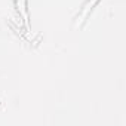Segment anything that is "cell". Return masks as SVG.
<instances>
[{
	"mask_svg": "<svg viewBox=\"0 0 126 126\" xmlns=\"http://www.w3.org/2000/svg\"><path fill=\"white\" fill-rule=\"evenodd\" d=\"M96 2L98 0H88V2L83 5V8H82V11H80V14L77 15V18H76V24H74V27L77 28V27H80L85 21H86V18L89 16V12L92 11V8L96 5Z\"/></svg>",
	"mask_w": 126,
	"mask_h": 126,
	"instance_id": "6da1fadb",
	"label": "cell"
},
{
	"mask_svg": "<svg viewBox=\"0 0 126 126\" xmlns=\"http://www.w3.org/2000/svg\"><path fill=\"white\" fill-rule=\"evenodd\" d=\"M14 3L18 9V12L21 14L22 19H24V24L28 25V15H27V0H14Z\"/></svg>",
	"mask_w": 126,
	"mask_h": 126,
	"instance_id": "7a4b0ae2",
	"label": "cell"
}]
</instances>
